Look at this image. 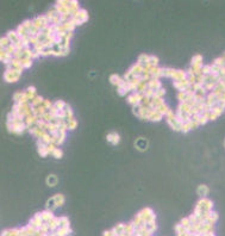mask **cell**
<instances>
[{
    "instance_id": "cell-1",
    "label": "cell",
    "mask_w": 225,
    "mask_h": 236,
    "mask_svg": "<svg viewBox=\"0 0 225 236\" xmlns=\"http://www.w3.org/2000/svg\"><path fill=\"white\" fill-rule=\"evenodd\" d=\"M212 208H213L212 200H210L208 198H200V200H199V202L197 203V205H195V209L193 211V214L197 217H199V216H201V214H204V212H210V211H212Z\"/></svg>"
},
{
    "instance_id": "cell-2",
    "label": "cell",
    "mask_w": 225,
    "mask_h": 236,
    "mask_svg": "<svg viewBox=\"0 0 225 236\" xmlns=\"http://www.w3.org/2000/svg\"><path fill=\"white\" fill-rule=\"evenodd\" d=\"M32 22H33V25L37 27L40 31H43L44 29H46V27L50 25L49 19H48L46 16H38V17H36L35 19H32Z\"/></svg>"
},
{
    "instance_id": "cell-3",
    "label": "cell",
    "mask_w": 225,
    "mask_h": 236,
    "mask_svg": "<svg viewBox=\"0 0 225 236\" xmlns=\"http://www.w3.org/2000/svg\"><path fill=\"white\" fill-rule=\"evenodd\" d=\"M22 75L20 70H13V69H6L4 73V79L7 82H16Z\"/></svg>"
},
{
    "instance_id": "cell-4",
    "label": "cell",
    "mask_w": 225,
    "mask_h": 236,
    "mask_svg": "<svg viewBox=\"0 0 225 236\" xmlns=\"http://www.w3.org/2000/svg\"><path fill=\"white\" fill-rule=\"evenodd\" d=\"M72 19H73V22L76 24V26H78V25L84 24V23L88 19V14H87V12L85 11V10H82V8H81L79 12H78V14H76V16H74Z\"/></svg>"
},
{
    "instance_id": "cell-5",
    "label": "cell",
    "mask_w": 225,
    "mask_h": 236,
    "mask_svg": "<svg viewBox=\"0 0 225 236\" xmlns=\"http://www.w3.org/2000/svg\"><path fill=\"white\" fill-rule=\"evenodd\" d=\"M43 219H42V215H41V212H37L35 216L31 218V221H30V223H29V225H31V227H33V228H36V229L38 230L41 229V227L43 225Z\"/></svg>"
},
{
    "instance_id": "cell-6",
    "label": "cell",
    "mask_w": 225,
    "mask_h": 236,
    "mask_svg": "<svg viewBox=\"0 0 225 236\" xmlns=\"http://www.w3.org/2000/svg\"><path fill=\"white\" fill-rule=\"evenodd\" d=\"M144 95L142 94V93H138V92H132L131 94L127 97V101L132 105V106H136V105H139V103H141V100H142V98H143Z\"/></svg>"
},
{
    "instance_id": "cell-7",
    "label": "cell",
    "mask_w": 225,
    "mask_h": 236,
    "mask_svg": "<svg viewBox=\"0 0 225 236\" xmlns=\"http://www.w3.org/2000/svg\"><path fill=\"white\" fill-rule=\"evenodd\" d=\"M172 79L174 80V82L187 80V72H186V70H182V69H176L174 75L172 76Z\"/></svg>"
},
{
    "instance_id": "cell-8",
    "label": "cell",
    "mask_w": 225,
    "mask_h": 236,
    "mask_svg": "<svg viewBox=\"0 0 225 236\" xmlns=\"http://www.w3.org/2000/svg\"><path fill=\"white\" fill-rule=\"evenodd\" d=\"M218 97L214 94L213 92H210V93H207V95H206V99H205V104L206 105H208L210 108H213L217 103H218Z\"/></svg>"
},
{
    "instance_id": "cell-9",
    "label": "cell",
    "mask_w": 225,
    "mask_h": 236,
    "mask_svg": "<svg viewBox=\"0 0 225 236\" xmlns=\"http://www.w3.org/2000/svg\"><path fill=\"white\" fill-rule=\"evenodd\" d=\"M146 84H148V87L154 89V91H157L160 88H162V82H161V80L157 79V78H152L151 80L148 81Z\"/></svg>"
},
{
    "instance_id": "cell-10",
    "label": "cell",
    "mask_w": 225,
    "mask_h": 236,
    "mask_svg": "<svg viewBox=\"0 0 225 236\" xmlns=\"http://www.w3.org/2000/svg\"><path fill=\"white\" fill-rule=\"evenodd\" d=\"M138 215H139V217L144 221V222H146L150 217L154 215V212H152V210L151 209H149V208H146V209H143V210H141L138 212Z\"/></svg>"
},
{
    "instance_id": "cell-11",
    "label": "cell",
    "mask_w": 225,
    "mask_h": 236,
    "mask_svg": "<svg viewBox=\"0 0 225 236\" xmlns=\"http://www.w3.org/2000/svg\"><path fill=\"white\" fill-rule=\"evenodd\" d=\"M191 106L187 104V103H180L178 110H176V113H187V115H191Z\"/></svg>"
},
{
    "instance_id": "cell-12",
    "label": "cell",
    "mask_w": 225,
    "mask_h": 236,
    "mask_svg": "<svg viewBox=\"0 0 225 236\" xmlns=\"http://www.w3.org/2000/svg\"><path fill=\"white\" fill-rule=\"evenodd\" d=\"M129 72L133 75V76H141V74L143 73V67L138 65V63H135L133 66H131V68L129 69Z\"/></svg>"
},
{
    "instance_id": "cell-13",
    "label": "cell",
    "mask_w": 225,
    "mask_h": 236,
    "mask_svg": "<svg viewBox=\"0 0 225 236\" xmlns=\"http://www.w3.org/2000/svg\"><path fill=\"white\" fill-rule=\"evenodd\" d=\"M188 86H191L189 82H188V80L176 81V82H174V87L176 88L179 92H184V91H186V88L188 87Z\"/></svg>"
},
{
    "instance_id": "cell-14",
    "label": "cell",
    "mask_w": 225,
    "mask_h": 236,
    "mask_svg": "<svg viewBox=\"0 0 225 236\" xmlns=\"http://www.w3.org/2000/svg\"><path fill=\"white\" fill-rule=\"evenodd\" d=\"M6 37L12 42V44H17V43L20 41V37L18 36V34H17L16 30H13V31H8L6 35Z\"/></svg>"
},
{
    "instance_id": "cell-15",
    "label": "cell",
    "mask_w": 225,
    "mask_h": 236,
    "mask_svg": "<svg viewBox=\"0 0 225 236\" xmlns=\"http://www.w3.org/2000/svg\"><path fill=\"white\" fill-rule=\"evenodd\" d=\"M123 81H124V79L117 74H112L111 76H110V82L112 84L113 86H116V87H118L119 85H122Z\"/></svg>"
},
{
    "instance_id": "cell-16",
    "label": "cell",
    "mask_w": 225,
    "mask_h": 236,
    "mask_svg": "<svg viewBox=\"0 0 225 236\" xmlns=\"http://www.w3.org/2000/svg\"><path fill=\"white\" fill-rule=\"evenodd\" d=\"M149 59H150V55H146V54H142L138 56V60H137V63L141 65L142 67L144 68L149 65Z\"/></svg>"
},
{
    "instance_id": "cell-17",
    "label": "cell",
    "mask_w": 225,
    "mask_h": 236,
    "mask_svg": "<svg viewBox=\"0 0 225 236\" xmlns=\"http://www.w3.org/2000/svg\"><path fill=\"white\" fill-rule=\"evenodd\" d=\"M0 59H1V61L5 63V65H8L11 61H12V59H13V56L12 55H10L7 51H5V50H1L0 51Z\"/></svg>"
},
{
    "instance_id": "cell-18",
    "label": "cell",
    "mask_w": 225,
    "mask_h": 236,
    "mask_svg": "<svg viewBox=\"0 0 225 236\" xmlns=\"http://www.w3.org/2000/svg\"><path fill=\"white\" fill-rule=\"evenodd\" d=\"M50 227V231H56L60 228V217H54L50 222L48 223Z\"/></svg>"
},
{
    "instance_id": "cell-19",
    "label": "cell",
    "mask_w": 225,
    "mask_h": 236,
    "mask_svg": "<svg viewBox=\"0 0 225 236\" xmlns=\"http://www.w3.org/2000/svg\"><path fill=\"white\" fill-rule=\"evenodd\" d=\"M63 112H65V121L66 122L75 119V118H74V115H73V111H72V108H70V106H69L68 104L66 105V108H63Z\"/></svg>"
},
{
    "instance_id": "cell-20",
    "label": "cell",
    "mask_w": 225,
    "mask_h": 236,
    "mask_svg": "<svg viewBox=\"0 0 225 236\" xmlns=\"http://www.w3.org/2000/svg\"><path fill=\"white\" fill-rule=\"evenodd\" d=\"M41 215H42V219L44 223H49L54 218L53 211H50V210H45V211L41 212Z\"/></svg>"
},
{
    "instance_id": "cell-21",
    "label": "cell",
    "mask_w": 225,
    "mask_h": 236,
    "mask_svg": "<svg viewBox=\"0 0 225 236\" xmlns=\"http://www.w3.org/2000/svg\"><path fill=\"white\" fill-rule=\"evenodd\" d=\"M208 191H210L208 187H207L206 185H204V184L200 185L198 187V190H197V192H198V195L200 196V198H207L206 196L208 195Z\"/></svg>"
},
{
    "instance_id": "cell-22",
    "label": "cell",
    "mask_w": 225,
    "mask_h": 236,
    "mask_svg": "<svg viewBox=\"0 0 225 236\" xmlns=\"http://www.w3.org/2000/svg\"><path fill=\"white\" fill-rule=\"evenodd\" d=\"M106 138H107V141L111 142L112 144H118V143H119V140H120L119 135H118L117 132H110Z\"/></svg>"
},
{
    "instance_id": "cell-23",
    "label": "cell",
    "mask_w": 225,
    "mask_h": 236,
    "mask_svg": "<svg viewBox=\"0 0 225 236\" xmlns=\"http://www.w3.org/2000/svg\"><path fill=\"white\" fill-rule=\"evenodd\" d=\"M163 104H165L163 98H156V97H152L151 98V106L155 108V110L157 108H160L161 105H163Z\"/></svg>"
},
{
    "instance_id": "cell-24",
    "label": "cell",
    "mask_w": 225,
    "mask_h": 236,
    "mask_svg": "<svg viewBox=\"0 0 225 236\" xmlns=\"http://www.w3.org/2000/svg\"><path fill=\"white\" fill-rule=\"evenodd\" d=\"M17 34H18V36H19L20 38H23V37H26V36H29V30H27L26 27L24 26L23 24H20L19 26L17 27Z\"/></svg>"
},
{
    "instance_id": "cell-25",
    "label": "cell",
    "mask_w": 225,
    "mask_h": 236,
    "mask_svg": "<svg viewBox=\"0 0 225 236\" xmlns=\"http://www.w3.org/2000/svg\"><path fill=\"white\" fill-rule=\"evenodd\" d=\"M218 214L216 212V211H211L210 214H208V216H207V219H206V223H210V224H214V223L218 221Z\"/></svg>"
},
{
    "instance_id": "cell-26",
    "label": "cell",
    "mask_w": 225,
    "mask_h": 236,
    "mask_svg": "<svg viewBox=\"0 0 225 236\" xmlns=\"http://www.w3.org/2000/svg\"><path fill=\"white\" fill-rule=\"evenodd\" d=\"M43 101H44V99H43L41 95H36L32 100L30 101V104H31L32 108H37V106H41V105L43 104Z\"/></svg>"
},
{
    "instance_id": "cell-27",
    "label": "cell",
    "mask_w": 225,
    "mask_h": 236,
    "mask_svg": "<svg viewBox=\"0 0 225 236\" xmlns=\"http://www.w3.org/2000/svg\"><path fill=\"white\" fill-rule=\"evenodd\" d=\"M176 69H173V68H162L161 70V76H167V78H172L174 73H175Z\"/></svg>"
},
{
    "instance_id": "cell-28",
    "label": "cell",
    "mask_w": 225,
    "mask_h": 236,
    "mask_svg": "<svg viewBox=\"0 0 225 236\" xmlns=\"http://www.w3.org/2000/svg\"><path fill=\"white\" fill-rule=\"evenodd\" d=\"M162 118H163V116L161 115L160 112H157L156 110H154V111L151 112V115H150V117H149V121L150 122H160Z\"/></svg>"
},
{
    "instance_id": "cell-29",
    "label": "cell",
    "mask_w": 225,
    "mask_h": 236,
    "mask_svg": "<svg viewBox=\"0 0 225 236\" xmlns=\"http://www.w3.org/2000/svg\"><path fill=\"white\" fill-rule=\"evenodd\" d=\"M161 70H162V68H160L159 66L157 67H150V75H151L152 78H157V79H160L161 78Z\"/></svg>"
},
{
    "instance_id": "cell-30",
    "label": "cell",
    "mask_w": 225,
    "mask_h": 236,
    "mask_svg": "<svg viewBox=\"0 0 225 236\" xmlns=\"http://www.w3.org/2000/svg\"><path fill=\"white\" fill-rule=\"evenodd\" d=\"M25 93H26V95H27L29 103H30V101L32 100L33 98H35V97L37 95V94H36V88L32 87V86H31V87H29V88H26V89H25Z\"/></svg>"
},
{
    "instance_id": "cell-31",
    "label": "cell",
    "mask_w": 225,
    "mask_h": 236,
    "mask_svg": "<svg viewBox=\"0 0 225 236\" xmlns=\"http://www.w3.org/2000/svg\"><path fill=\"white\" fill-rule=\"evenodd\" d=\"M136 147L139 149V150H146V147H148V142L144 138H139L136 142Z\"/></svg>"
},
{
    "instance_id": "cell-32",
    "label": "cell",
    "mask_w": 225,
    "mask_h": 236,
    "mask_svg": "<svg viewBox=\"0 0 225 236\" xmlns=\"http://www.w3.org/2000/svg\"><path fill=\"white\" fill-rule=\"evenodd\" d=\"M11 44H12V42L8 40L6 36H5V37H2L1 41H0V47H1V50H5V49H7V48L10 47Z\"/></svg>"
},
{
    "instance_id": "cell-33",
    "label": "cell",
    "mask_w": 225,
    "mask_h": 236,
    "mask_svg": "<svg viewBox=\"0 0 225 236\" xmlns=\"http://www.w3.org/2000/svg\"><path fill=\"white\" fill-rule=\"evenodd\" d=\"M66 105L67 104L63 100H56L55 103H53V106L56 108L59 112H60V111H63V108H66Z\"/></svg>"
},
{
    "instance_id": "cell-34",
    "label": "cell",
    "mask_w": 225,
    "mask_h": 236,
    "mask_svg": "<svg viewBox=\"0 0 225 236\" xmlns=\"http://www.w3.org/2000/svg\"><path fill=\"white\" fill-rule=\"evenodd\" d=\"M113 230H114V233L118 236L122 235L123 233H125V224H124V223H119V224H117V225L114 227Z\"/></svg>"
},
{
    "instance_id": "cell-35",
    "label": "cell",
    "mask_w": 225,
    "mask_h": 236,
    "mask_svg": "<svg viewBox=\"0 0 225 236\" xmlns=\"http://www.w3.org/2000/svg\"><path fill=\"white\" fill-rule=\"evenodd\" d=\"M57 206H56V202H55V198L54 197H51L50 199H48V202H46V210H50V211H54V210L56 209Z\"/></svg>"
},
{
    "instance_id": "cell-36",
    "label": "cell",
    "mask_w": 225,
    "mask_h": 236,
    "mask_svg": "<svg viewBox=\"0 0 225 236\" xmlns=\"http://www.w3.org/2000/svg\"><path fill=\"white\" fill-rule=\"evenodd\" d=\"M57 176H53V174H50V176H48L46 178V184L49 185V186H56V184H57Z\"/></svg>"
},
{
    "instance_id": "cell-37",
    "label": "cell",
    "mask_w": 225,
    "mask_h": 236,
    "mask_svg": "<svg viewBox=\"0 0 225 236\" xmlns=\"http://www.w3.org/2000/svg\"><path fill=\"white\" fill-rule=\"evenodd\" d=\"M54 198H55V202H56V206H57V208L61 206V205H63V203H65V196H63V195L59 193V195L54 196Z\"/></svg>"
},
{
    "instance_id": "cell-38",
    "label": "cell",
    "mask_w": 225,
    "mask_h": 236,
    "mask_svg": "<svg viewBox=\"0 0 225 236\" xmlns=\"http://www.w3.org/2000/svg\"><path fill=\"white\" fill-rule=\"evenodd\" d=\"M200 63H203V56L199 54L193 56L192 61H191V66H197V65H200Z\"/></svg>"
},
{
    "instance_id": "cell-39",
    "label": "cell",
    "mask_w": 225,
    "mask_h": 236,
    "mask_svg": "<svg viewBox=\"0 0 225 236\" xmlns=\"http://www.w3.org/2000/svg\"><path fill=\"white\" fill-rule=\"evenodd\" d=\"M169 110H170V108L167 106V104H163V105H161L160 108H156V111H157V112H160V113H161L162 116L167 115V113L169 112Z\"/></svg>"
},
{
    "instance_id": "cell-40",
    "label": "cell",
    "mask_w": 225,
    "mask_h": 236,
    "mask_svg": "<svg viewBox=\"0 0 225 236\" xmlns=\"http://www.w3.org/2000/svg\"><path fill=\"white\" fill-rule=\"evenodd\" d=\"M20 63H22V66H23L24 69L31 67V65H32V59H22V60H20Z\"/></svg>"
},
{
    "instance_id": "cell-41",
    "label": "cell",
    "mask_w": 225,
    "mask_h": 236,
    "mask_svg": "<svg viewBox=\"0 0 225 236\" xmlns=\"http://www.w3.org/2000/svg\"><path fill=\"white\" fill-rule=\"evenodd\" d=\"M212 65L218 66V67H225V59L223 56H222V57H218V59H216V60L213 61Z\"/></svg>"
},
{
    "instance_id": "cell-42",
    "label": "cell",
    "mask_w": 225,
    "mask_h": 236,
    "mask_svg": "<svg viewBox=\"0 0 225 236\" xmlns=\"http://www.w3.org/2000/svg\"><path fill=\"white\" fill-rule=\"evenodd\" d=\"M66 124H67V130H74V129L76 128V125H78V122H76V119H72V121L66 122Z\"/></svg>"
},
{
    "instance_id": "cell-43",
    "label": "cell",
    "mask_w": 225,
    "mask_h": 236,
    "mask_svg": "<svg viewBox=\"0 0 225 236\" xmlns=\"http://www.w3.org/2000/svg\"><path fill=\"white\" fill-rule=\"evenodd\" d=\"M159 65V59L154 55H150V59H149V66L150 67H157Z\"/></svg>"
},
{
    "instance_id": "cell-44",
    "label": "cell",
    "mask_w": 225,
    "mask_h": 236,
    "mask_svg": "<svg viewBox=\"0 0 225 236\" xmlns=\"http://www.w3.org/2000/svg\"><path fill=\"white\" fill-rule=\"evenodd\" d=\"M180 224L184 227V228H186V229H188L192 224H191V221H189V218L188 217H186V218H182L181 219V222H180Z\"/></svg>"
},
{
    "instance_id": "cell-45",
    "label": "cell",
    "mask_w": 225,
    "mask_h": 236,
    "mask_svg": "<svg viewBox=\"0 0 225 236\" xmlns=\"http://www.w3.org/2000/svg\"><path fill=\"white\" fill-rule=\"evenodd\" d=\"M60 227H69V219L68 217H60Z\"/></svg>"
},
{
    "instance_id": "cell-46",
    "label": "cell",
    "mask_w": 225,
    "mask_h": 236,
    "mask_svg": "<svg viewBox=\"0 0 225 236\" xmlns=\"http://www.w3.org/2000/svg\"><path fill=\"white\" fill-rule=\"evenodd\" d=\"M174 230H175L176 235H179V234H182V233H185L187 229H186V228H184V227H182V225H181V224L179 223V224H176V225H175Z\"/></svg>"
},
{
    "instance_id": "cell-47",
    "label": "cell",
    "mask_w": 225,
    "mask_h": 236,
    "mask_svg": "<svg viewBox=\"0 0 225 236\" xmlns=\"http://www.w3.org/2000/svg\"><path fill=\"white\" fill-rule=\"evenodd\" d=\"M142 106L141 105H136V106H132V112L137 117H141V113H142Z\"/></svg>"
},
{
    "instance_id": "cell-48",
    "label": "cell",
    "mask_w": 225,
    "mask_h": 236,
    "mask_svg": "<svg viewBox=\"0 0 225 236\" xmlns=\"http://www.w3.org/2000/svg\"><path fill=\"white\" fill-rule=\"evenodd\" d=\"M212 73L211 65H204L203 66V75H208Z\"/></svg>"
},
{
    "instance_id": "cell-49",
    "label": "cell",
    "mask_w": 225,
    "mask_h": 236,
    "mask_svg": "<svg viewBox=\"0 0 225 236\" xmlns=\"http://www.w3.org/2000/svg\"><path fill=\"white\" fill-rule=\"evenodd\" d=\"M51 155H53L55 159H61V157H62V150L57 147V148L53 152V154H51Z\"/></svg>"
},
{
    "instance_id": "cell-50",
    "label": "cell",
    "mask_w": 225,
    "mask_h": 236,
    "mask_svg": "<svg viewBox=\"0 0 225 236\" xmlns=\"http://www.w3.org/2000/svg\"><path fill=\"white\" fill-rule=\"evenodd\" d=\"M165 94V88H160V89H157V91H155V95H154V97H156V98H163V95Z\"/></svg>"
},
{
    "instance_id": "cell-51",
    "label": "cell",
    "mask_w": 225,
    "mask_h": 236,
    "mask_svg": "<svg viewBox=\"0 0 225 236\" xmlns=\"http://www.w3.org/2000/svg\"><path fill=\"white\" fill-rule=\"evenodd\" d=\"M186 98H187V93H186L185 91H184V92H179V93H178V99L180 100V103H185Z\"/></svg>"
},
{
    "instance_id": "cell-52",
    "label": "cell",
    "mask_w": 225,
    "mask_h": 236,
    "mask_svg": "<svg viewBox=\"0 0 225 236\" xmlns=\"http://www.w3.org/2000/svg\"><path fill=\"white\" fill-rule=\"evenodd\" d=\"M144 95L146 97H148V98H152L154 95H155V91L154 89H151V88H146V91L144 92Z\"/></svg>"
},
{
    "instance_id": "cell-53",
    "label": "cell",
    "mask_w": 225,
    "mask_h": 236,
    "mask_svg": "<svg viewBox=\"0 0 225 236\" xmlns=\"http://www.w3.org/2000/svg\"><path fill=\"white\" fill-rule=\"evenodd\" d=\"M42 105H43V106L45 108L46 111H49V110H50V108L53 106V103H51L50 100H46V99H44V101H43V104H42Z\"/></svg>"
},
{
    "instance_id": "cell-54",
    "label": "cell",
    "mask_w": 225,
    "mask_h": 236,
    "mask_svg": "<svg viewBox=\"0 0 225 236\" xmlns=\"http://www.w3.org/2000/svg\"><path fill=\"white\" fill-rule=\"evenodd\" d=\"M208 122V118L204 115H200V118H199V125H204Z\"/></svg>"
},
{
    "instance_id": "cell-55",
    "label": "cell",
    "mask_w": 225,
    "mask_h": 236,
    "mask_svg": "<svg viewBox=\"0 0 225 236\" xmlns=\"http://www.w3.org/2000/svg\"><path fill=\"white\" fill-rule=\"evenodd\" d=\"M103 236H118V235H117V234L114 233V230L112 229V230H107V231H105Z\"/></svg>"
},
{
    "instance_id": "cell-56",
    "label": "cell",
    "mask_w": 225,
    "mask_h": 236,
    "mask_svg": "<svg viewBox=\"0 0 225 236\" xmlns=\"http://www.w3.org/2000/svg\"><path fill=\"white\" fill-rule=\"evenodd\" d=\"M20 94H22V92H17V93H14V95H13V100H14V103H18V101H19Z\"/></svg>"
},
{
    "instance_id": "cell-57",
    "label": "cell",
    "mask_w": 225,
    "mask_h": 236,
    "mask_svg": "<svg viewBox=\"0 0 225 236\" xmlns=\"http://www.w3.org/2000/svg\"><path fill=\"white\" fill-rule=\"evenodd\" d=\"M218 100H219V101H222V103H224V104H225V91L218 97Z\"/></svg>"
}]
</instances>
